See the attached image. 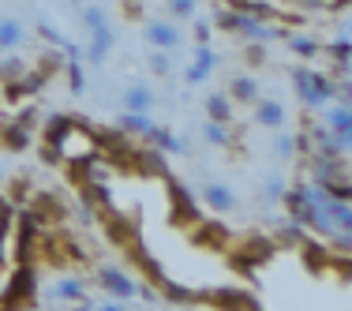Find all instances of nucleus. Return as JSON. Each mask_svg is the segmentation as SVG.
<instances>
[{
  "label": "nucleus",
  "instance_id": "nucleus-49",
  "mask_svg": "<svg viewBox=\"0 0 352 311\" xmlns=\"http://www.w3.org/2000/svg\"><path fill=\"white\" fill-rule=\"evenodd\" d=\"M255 311H258V308H255Z\"/></svg>",
  "mask_w": 352,
  "mask_h": 311
},
{
  "label": "nucleus",
  "instance_id": "nucleus-40",
  "mask_svg": "<svg viewBox=\"0 0 352 311\" xmlns=\"http://www.w3.org/2000/svg\"><path fill=\"white\" fill-rule=\"evenodd\" d=\"M38 34H41V38H49L53 45H64V41H68V38H60V30H56V27H49V23H41Z\"/></svg>",
  "mask_w": 352,
  "mask_h": 311
},
{
  "label": "nucleus",
  "instance_id": "nucleus-5",
  "mask_svg": "<svg viewBox=\"0 0 352 311\" xmlns=\"http://www.w3.org/2000/svg\"><path fill=\"white\" fill-rule=\"evenodd\" d=\"M274 255V240L270 237H248V244L236 251V259H232V266H236L240 274H255L258 263H266V259Z\"/></svg>",
  "mask_w": 352,
  "mask_h": 311
},
{
  "label": "nucleus",
  "instance_id": "nucleus-19",
  "mask_svg": "<svg viewBox=\"0 0 352 311\" xmlns=\"http://www.w3.org/2000/svg\"><path fill=\"white\" fill-rule=\"evenodd\" d=\"M150 128H154L150 113H124V116H120V131H124V136L146 139V136H150Z\"/></svg>",
  "mask_w": 352,
  "mask_h": 311
},
{
  "label": "nucleus",
  "instance_id": "nucleus-28",
  "mask_svg": "<svg viewBox=\"0 0 352 311\" xmlns=\"http://www.w3.org/2000/svg\"><path fill=\"white\" fill-rule=\"evenodd\" d=\"M349 53H352V45H349V30H341V34L330 41V56L338 61V68H345V72H349Z\"/></svg>",
  "mask_w": 352,
  "mask_h": 311
},
{
  "label": "nucleus",
  "instance_id": "nucleus-41",
  "mask_svg": "<svg viewBox=\"0 0 352 311\" xmlns=\"http://www.w3.org/2000/svg\"><path fill=\"white\" fill-rule=\"evenodd\" d=\"M210 41V23H195V45H206Z\"/></svg>",
  "mask_w": 352,
  "mask_h": 311
},
{
  "label": "nucleus",
  "instance_id": "nucleus-4",
  "mask_svg": "<svg viewBox=\"0 0 352 311\" xmlns=\"http://www.w3.org/2000/svg\"><path fill=\"white\" fill-rule=\"evenodd\" d=\"M165 191H169V217H173V222L176 225H195L199 222L195 195H191L176 176H165Z\"/></svg>",
  "mask_w": 352,
  "mask_h": 311
},
{
  "label": "nucleus",
  "instance_id": "nucleus-48",
  "mask_svg": "<svg viewBox=\"0 0 352 311\" xmlns=\"http://www.w3.org/2000/svg\"><path fill=\"white\" fill-rule=\"evenodd\" d=\"M0 180H4V173H0Z\"/></svg>",
  "mask_w": 352,
  "mask_h": 311
},
{
  "label": "nucleus",
  "instance_id": "nucleus-38",
  "mask_svg": "<svg viewBox=\"0 0 352 311\" xmlns=\"http://www.w3.org/2000/svg\"><path fill=\"white\" fill-rule=\"evenodd\" d=\"M60 64H64V61H60V53H45V56H41V64H38V72L49 79V75H53L56 68H60Z\"/></svg>",
  "mask_w": 352,
  "mask_h": 311
},
{
  "label": "nucleus",
  "instance_id": "nucleus-7",
  "mask_svg": "<svg viewBox=\"0 0 352 311\" xmlns=\"http://www.w3.org/2000/svg\"><path fill=\"white\" fill-rule=\"evenodd\" d=\"M98 277V285L109 292L113 300H128V297H135V277H128L120 270V266H102V270L94 274Z\"/></svg>",
  "mask_w": 352,
  "mask_h": 311
},
{
  "label": "nucleus",
  "instance_id": "nucleus-2",
  "mask_svg": "<svg viewBox=\"0 0 352 311\" xmlns=\"http://www.w3.org/2000/svg\"><path fill=\"white\" fill-rule=\"evenodd\" d=\"M34 292H38V274L30 263H19L15 274L8 277V285L0 289V300H4V311H23L34 304Z\"/></svg>",
  "mask_w": 352,
  "mask_h": 311
},
{
  "label": "nucleus",
  "instance_id": "nucleus-22",
  "mask_svg": "<svg viewBox=\"0 0 352 311\" xmlns=\"http://www.w3.org/2000/svg\"><path fill=\"white\" fill-rule=\"evenodd\" d=\"M258 98V83L251 75H236L229 83V102H255Z\"/></svg>",
  "mask_w": 352,
  "mask_h": 311
},
{
  "label": "nucleus",
  "instance_id": "nucleus-14",
  "mask_svg": "<svg viewBox=\"0 0 352 311\" xmlns=\"http://www.w3.org/2000/svg\"><path fill=\"white\" fill-rule=\"evenodd\" d=\"M157 297H165L169 304L188 308V304H199V300H203V292H199V289H188V285H180V281H173V277H165V281L157 285Z\"/></svg>",
  "mask_w": 352,
  "mask_h": 311
},
{
  "label": "nucleus",
  "instance_id": "nucleus-6",
  "mask_svg": "<svg viewBox=\"0 0 352 311\" xmlns=\"http://www.w3.org/2000/svg\"><path fill=\"white\" fill-rule=\"evenodd\" d=\"M23 214H27L34 225H56V222H64V217H68V206H64L56 195H30Z\"/></svg>",
  "mask_w": 352,
  "mask_h": 311
},
{
  "label": "nucleus",
  "instance_id": "nucleus-47",
  "mask_svg": "<svg viewBox=\"0 0 352 311\" xmlns=\"http://www.w3.org/2000/svg\"><path fill=\"white\" fill-rule=\"evenodd\" d=\"M72 4H79V8H82V4H90V0H72Z\"/></svg>",
  "mask_w": 352,
  "mask_h": 311
},
{
  "label": "nucleus",
  "instance_id": "nucleus-16",
  "mask_svg": "<svg viewBox=\"0 0 352 311\" xmlns=\"http://www.w3.org/2000/svg\"><path fill=\"white\" fill-rule=\"evenodd\" d=\"M285 120H289L285 102H274V98L255 102V124H263V128H285Z\"/></svg>",
  "mask_w": 352,
  "mask_h": 311
},
{
  "label": "nucleus",
  "instance_id": "nucleus-13",
  "mask_svg": "<svg viewBox=\"0 0 352 311\" xmlns=\"http://www.w3.org/2000/svg\"><path fill=\"white\" fill-rule=\"evenodd\" d=\"M128 255H131V263H135L139 270L150 277V285H162V281H165V270H162V263H157V259L150 255V251L142 248L139 240H135V244H128Z\"/></svg>",
  "mask_w": 352,
  "mask_h": 311
},
{
  "label": "nucleus",
  "instance_id": "nucleus-21",
  "mask_svg": "<svg viewBox=\"0 0 352 311\" xmlns=\"http://www.w3.org/2000/svg\"><path fill=\"white\" fill-rule=\"evenodd\" d=\"M326 128L333 131V136H341V139H349V131H352V113H349V105H333L330 113H326Z\"/></svg>",
  "mask_w": 352,
  "mask_h": 311
},
{
  "label": "nucleus",
  "instance_id": "nucleus-15",
  "mask_svg": "<svg viewBox=\"0 0 352 311\" xmlns=\"http://www.w3.org/2000/svg\"><path fill=\"white\" fill-rule=\"evenodd\" d=\"M109 49H113V30L98 27V30H90V45L82 49V61L87 64H105Z\"/></svg>",
  "mask_w": 352,
  "mask_h": 311
},
{
  "label": "nucleus",
  "instance_id": "nucleus-11",
  "mask_svg": "<svg viewBox=\"0 0 352 311\" xmlns=\"http://www.w3.org/2000/svg\"><path fill=\"white\" fill-rule=\"evenodd\" d=\"M180 27H176L173 19H154V23H146V41L154 49H165V53H169V49H176L180 45Z\"/></svg>",
  "mask_w": 352,
  "mask_h": 311
},
{
  "label": "nucleus",
  "instance_id": "nucleus-42",
  "mask_svg": "<svg viewBox=\"0 0 352 311\" xmlns=\"http://www.w3.org/2000/svg\"><path fill=\"white\" fill-rule=\"evenodd\" d=\"M248 64H255V68H258V64H266V53H263V45H251V49H248Z\"/></svg>",
  "mask_w": 352,
  "mask_h": 311
},
{
  "label": "nucleus",
  "instance_id": "nucleus-32",
  "mask_svg": "<svg viewBox=\"0 0 352 311\" xmlns=\"http://www.w3.org/2000/svg\"><path fill=\"white\" fill-rule=\"evenodd\" d=\"M82 23H87V30H98V27H109L105 12L98 4H82Z\"/></svg>",
  "mask_w": 352,
  "mask_h": 311
},
{
  "label": "nucleus",
  "instance_id": "nucleus-44",
  "mask_svg": "<svg viewBox=\"0 0 352 311\" xmlns=\"http://www.w3.org/2000/svg\"><path fill=\"white\" fill-rule=\"evenodd\" d=\"M289 8H326V0H285Z\"/></svg>",
  "mask_w": 352,
  "mask_h": 311
},
{
  "label": "nucleus",
  "instance_id": "nucleus-39",
  "mask_svg": "<svg viewBox=\"0 0 352 311\" xmlns=\"http://www.w3.org/2000/svg\"><path fill=\"white\" fill-rule=\"evenodd\" d=\"M38 154H41V162H49V165L60 162V150H56L53 142H45V139H41V150H38Z\"/></svg>",
  "mask_w": 352,
  "mask_h": 311
},
{
  "label": "nucleus",
  "instance_id": "nucleus-10",
  "mask_svg": "<svg viewBox=\"0 0 352 311\" xmlns=\"http://www.w3.org/2000/svg\"><path fill=\"white\" fill-rule=\"evenodd\" d=\"M98 150H105L113 162L128 165V162H131V150H135V142H131V136H124V131L116 128V131H102V136H98Z\"/></svg>",
  "mask_w": 352,
  "mask_h": 311
},
{
  "label": "nucleus",
  "instance_id": "nucleus-8",
  "mask_svg": "<svg viewBox=\"0 0 352 311\" xmlns=\"http://www.w3.org/2000/svg\"><path fill=\"white\" fill-rule=\"evenodd\" d=\"M203 300H210V304L221 308V311H255L258 308L255 300H251V292H244V289H206Z\"/></svg>",
  "mask_w": 352,
  "mask_h": 311
},
{
  "label": "nucleus",
  "instance_id": "nucleus-3",
  "mask_svg": "<svg viewBox=\"0 0 352 311\" xmlns=\"http://www.w3.org/2000/svg\"><path fill=\"white\" fill-rule=\"evenodd\" d=\"M292 83H296L300 98H304L307 105H326L330 98H338V87H333L326 75H318V72L296 68V72H292Z\"/></svg>",
  "mask_w": 352,
  "mask_h": 311
},
{
  "label": "nucleus",
  "instance_id": "nucleus-20",
  "mask_svg": "<svg viewBox=\"0 0 352 311\" xmlns=\"http://www.w3.org/2000/svg\"><path fill=\"white\" fill-rule=\"evenodd\" d=\"M146 142H150V147H154V150H162V154H180V150H184V142L176 139L169 128H157V124H154V128H150Z\"/></svg>",
  "mask_w": 352,
  "mask_h": 311
},
{
  "label": "nucleus",
  "instance_id": "nucleus-24",
  "mask_svg": "<svg viewBox=\"0 0 352 311\" xmlns=\"http://www.w3.org/2000/svg\"><path fill=\"white\" fill-rule=\"evenodd\" d=\"M206 116H210L214 124H229L232 120V102L225 94H210L206 98Z\"/></svg>",
  "mask_w": 352,
  "mask_h": 311
},
{
  "label": "nucleus",
  "instance_id": "nucleus-17",
  "mask_svg": "<svg viewBox=\"0 0 352 311\" xmlns=\"http://www.w3.org/2000/svg\"><path fill=\"white\" fill-rule=\"evenodd\" d=\"M23 38H27V27H23L19 19H12V15H4V19H0V49H4V53H15V49L23 45Z\"/></svg>",
  "mask_w": 352,
  "mask_h": 311
},
{
  "label": "nucleus",
  "instance_id": "nucleus-31",
  "mask_svg": "<svg viewBox=\"0 0 352 311\" xmlns=\"http://www.w3.org/2000/svg\"><path fill=\"white\" fill-rule=\"evenodd\" d=\"M203 136H206V142H214V147H229V124H214V120H206Z\"/></svg>",
  "mask_w": 352,
  "mask_h": 311
},
{
  "label": "nucleus",
  "instance_id": "nucleus-18",
  "mask_svg": "<svg viewBox=\"0 0 352 311\" xmlns=\"http://www.w3.org/2000/svg\"><path fill=\"white\" fill-rule=\"evenodd\" d=\"M203 199L210 203V210H221V214H229V210L236 206V195H232L225 184H214V180L203 184Z\"/></svg>",
  "mask_w": 352,
  "mask_h": 311
},
{
  "label": "nucleus",
  "instance_id": "nucleus-29",
  "mask_svg": "<svg viewBox=\"0 0 352 311\" xmlns=\"http://www.w3.org/2000/svg\"><path fill=\"white\" fill-rule=\"evenodd\" d=\"M199 8V0H165V12L173 15V19H191Z\"/></svg>",
  "mask_w": 352,
  "mask_h": 311
},
{
  "label": "nucleus",
  "instance_id": "nucleus-27",
  "mask_svg": "<svg viewBox=\"0 0 352 311\" xmlns=\"http://www.w3.org/2000/svg\"><path fill=\"white\" fill-rule=\"evenodd\" d=\"M30 68H27V61H23V56H4V61H0V79L4 83H15V79H23V75H27Z\"/></svg>",
  "mask_w": 352,
  "mask_h": 311
},
{
  "label": "nucleus",
  "instance_id": "nucleus-30",
  "mask_svg": "<svg viewBox=\"0 0 352 311\" xmlns=\"http://www.w3.org/2000/svg\"><path fill=\"white\" fill-rule=\"evenodd\" d=\"M27 199H30V184H27V176L12 180V188H8V203H12V206H27Z\"/></svg>",
  "mask_w": 352,
  "mask_h": 311
},
{
  "label": "nucleus",
  "instance_id": "nucleus-25",
  "mask_svg": "<svg viewBox=\"0 0 352 311\" xmlns=\"http://www.w3.org/2000/svg\"><path fill=\"white\" fill-rule=\"evenodd\" d=\"M53 292H56L60 300H72V304H75V300L87 297V285H82V277H60Z\"/></svg>",
  "mask_w": 352,
  "mask_h": 311
},
{
  "label": "nucleus",
  "instance_id": "nucleus-1",
  "mask_svg": "<svg viewBox=\"0 0 352 311\" xmlns=\"http://www.w3.org/2000/svg\"><path fill=\"white\" fill-rule=\"evenodd\" d=\"M45 142L60 150V162H94L98 158V136L79 116H53L45 124Z\"/></svg>",
  "mask_w": 352,
  "mask_h": 311
},
{
  "label": "nucleus",
  "instance_id": "nucleus-43",
  "mask_svg": "<svg viewBox=\"0 0 352 311\" xmlns=\"http://www.w3.org/2000/svg\"><path fill=\"white\" fill-rule=\"evenodd\" d=\"M206 79H210V72L195 68V64H191V68H188V83H206Z\"/></svg>",
  "mask_w": 352,
  "mask_h": 311
},
{
  "label": "nucleus",
  "instance_id": "nucleus-9",
  "mask_svg": "<svg viewBox=\"0 0 352 311\" xmlns=\"http://www.w3.org/2000/svg\"><path fill=\"white\" fill-rule=\"evenodd\" d=\"M98 217H102V229H105V237L113 240V244H120V248H128L131 240H139V237H135V225H131L128 217H120L116 210L102 206V214H98Z\"/></svg>",
  "mask_w": 352,
  "mask_h": 311
},
{
  "label": "nucleus",
  "instance_id": "nucleus-46",
  "mask_svg": "<svg viewBox=\"0 0 352 311\" xmlns=\"http://www.w3.org/2000/svg\"><path fill=\"white\" fill-rule=\"evenodd\" d=\"M72 311H94V304H90V297H82V300H75Z\"/></svg>",
  "mask_w": 352,
  "mask_h": 311
},
{
  "label": "nucleus",
  "instance_id": "nucleus-33",
  "mask_svg": "<svg viewBox=\"0 0 352 311\" xmlns=\"http://www.w3.org/2000/svg\"><path fill=\"white\" fill-rule=\"evenodd\" d=\"M191 64H195V68H203V72H214L217 68V53H214L210 45H195V61H191Z\"/></svg>",
  "mask_w": 352,
  "mask_h": 311
},
{
  "label": "nucleus",
  "instance_id": "nucleus-45",
  "mask_svg": "<svg viewBox=\"0 0 352 311\" xmlns=\"http://www.w3.org/2000/svg\"><path fill=\"white\" fill-rule=\"evenodd\" d=\"M94 311H128V308H124L120 300H105V304H98Z\"/></svg>",
  "mask_w": 352,
  "mask_h": 311
},
{
  "label": "nucleus",
  "instance_id": "nucleus-23",
  "mask_svg": "<svg viewBox=\"0 0 352 311\" xmlns=\"http://www.w3.org/2000/svg\"><path fill=\"white\" fill-rule=\"evenodd\" d=\"M124 105H128V113H150L154 94H150L146 87H128L124 90Z\"/></svg>",
  "mask_w": 352,
  "mask_h": 311
},
{
  "label": "nucleus",
  "instance_id": "nucleus-12",
  "mask_svg": "<svg viewBox=\"0 0 352 311\" xmlns=\"http://www.w3.org/2000/svg\"><path fill=\"white\" fill-rule=\"evenodd\" d=\"M191 240H195L199 248H217V251H221L232 237H229V229H225L221 222H203V217H199L195 229H191Z\"/></svg>",
  "mask_w": 352,
  "mask_h": 311
},
{
  "label": "nucleus",
  "instance_id": "nucleus-36",
  "mask_svg": "<svg viewBox=\"0 0 352 311\" xmlns=\"http://www.w3.org/2000/svg\"><path fill=\"white\" fill-rule=\"evenodd\" d=\"M289 49L300 56H315L318 53V41L315 38H289Z\"/></svg>",
  "mask_w": 352,
  "mask_h": 311
},
{
  "label": "nucleus",
  "instance_id": "nucleus-37",
  "mask_svg": "<svg viewBox=\"0 0 352 311\" xmlns=\"http://www.w3.org/2000/svg\"><path fill=\"white\" fill-rule=\"evenodd\" d=\"M274 150H278L281 158H292L300 150V139L296 136H278V142H274Z\"/></svg>",
  "mask_w": 352,
  "mask_h": 311
},
{
  "label": "nucleus",
  "instance_id": "nucleus-26",
  "mask_svg": "<svg viewBox=\"0 0 352 311\" xmlns=\"http://www.w3.org/2000/svg\"><path fill=\"white\" fill-rule=\"evenodd\" d=\"M4 147L8 150H27L30 147V128H23V124H8L4 128Z\"/></svg>",
  "mask_w": 352,
  "mask_h": 311
},
{
  "label": "nucleus",
  "instance_id": "nucleus-35",
  "mask_svg": "<svg viewBox=\"0 0 352 311\" xmlns=\"http://www.w3.org/2000/svg\"><path fill=\"white\" fill-rule=\"evenodd\" d=\"M150 72H154V75H169L173 72V61H169L165 49H154V53H150Z\"/></svg>",
  "mask_w": 352,
  "mask_h": 311
},
{
  "label": "nucleus",
  "instance_id": "nucleus-34",
  "mask_svg": "<svg viewBox=\"0 0 352 311\" xmlns=\"http://www.w3.org/2000/svg\"><path fill=\"white\" fill-rule=\"evenodd\" d=\"M68 83H72V94H82V90H87V75H82V61H68Z\"/></svg>",
  "mask_w": 352,
  "mask_h": 311
}]
</instances>
